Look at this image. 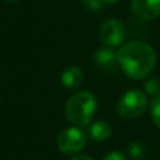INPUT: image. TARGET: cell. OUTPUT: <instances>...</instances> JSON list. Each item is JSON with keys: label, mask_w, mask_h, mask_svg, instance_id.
Segmentation results:
<instances>
[{"label": "cell", "mask_w": 160, "mask_h": 160, "mask_svg": "<svg viewBox=\"0 0 160 160\" xmlns=\"http://www.w3.org/2000/svg\"><path fill=\"white\" fill-rule=\"evenodd\" d=\"M116 52L119 68L134 80L146 78L156 64V52L145 41L134 40L126 42Z\"/></svg>", "instance_id": "6da1fadb"}, {"label": "cell", "mask_w": 160, "mask_h": 160, "mask_svg": "<svg viewBox=\"0 0 160 160\" xmlns=\"http://www.w3.org/2000/svg\"><path fill=\"white\" fill-rule=\"evenodd\" d=\"M96 109V96L90 91H80L70 96V99L66 101L65 116L71 124L84 126L92 120Z\"/></svg>", "instance_id": "7a4b0ae2"}, {"label": "cell", "mask_w": 160, "mask_h": 160, "mask_svg": "<svg viewBox=\"0 0 160 160\" xmlns=\"http://www.w3.org/2000/svg\"><path fill=\"white\" fill-rule=\"evenodd\" d=\"M148 106V98L145 92L138 89H131L122 94L119 99L116 109L121 118L124 119H134L144 114Z\"/></svg>", "instance_id": "3957f363"}, {"label": "cell", "mask_w": 160, "mask_h": 160, "mask_svg": "<svg viewBox=\"0 0 160 160\" xmlns=\"http://www.w3.org/2000/svg\"><path fill=\"white\" fill-rule=\"evenodd\" d=\"M56 145L62 154L72 155L82 150V148L86 145V135L80 128H66L59 132Z\"/></svg>", "instance_id": "277c9868"}, {"label": "cell", "mask_w": 160, "mask_h": 160, "mask_svg": "<svg viewBox=\"0 0 160 160\" xmlns=\"http://www.w3.org/2000/svg\"><path fill=\"white\" fill-rule=\"evenodd\" d=\"M125 38L124 25L118 19H108L100 28V40L105 46L116 48L122 44Z\"/></svg>", "instance_id": "5b68a950"}, {"label": "cell", "mask_w": 160, "mask_h": 160, "mask_svg": "<svg viewBox=\"0 0 160 160\" xmlns=\"http://www.w3.org/2000/svg\"><path fill=\"white\" fill-rule=\"evenodd\" d=\"M130 10L136 19L151 21L160 15V0H131Z\"/></svg>", "instance_id": "8992f818"}, {"label": "cell", "mask_w": 160, "mask_h": 160, "mask_svg": "<svg viewBox=\"0 0 160 160\" xmlns=\"http://www.w3.org/2000/svg\"><path fill=\"white\" fill-rule=\"evenodd\" d=\"M92 58H94L95 64L100 66L101 69L110 70L118 65V52H115V50L110 46L104 45L102 48H99L94 52Z\"/></svg>", "instance_id": "52a82bcc"}, {"label": "cell", "mask_w": 160, "mask_h": 160, "mask_svg": "<svg viewBox=\"0 0 160 160\" xmlns=\"http://www.w3.org/2000/svg\"><path fill=\"white\" fill-rule=\"evenodd\" d=\"M61 84L68 89H76L84 81V74L78 66H69L61 72Z\"/></svg>", "instance_id": "ba28073f"}, {"label": "cell", "mask_w": 160, "mask_h": 160, "mask_svg": "<svg viewBox=\"0 0 160 160\" xmlns=\"http://www.w3.org/2000/svg\"><path fill=\"white\" fill-rule=\"evenodd\" d=\"M111 125L105 120H98L89 128L90 138L95 141H104L111 135Z\"/></svg>", "instance_id": "9c48e42d"}, {"label": "cell", "mask_w": 160, "mask_h": 160, "mask_svg": "<svg viewBox=\"0 0 160 160\" xmlns=\"http://www.w3.org/2000/svg\"><path fill=\"white\" fill-rule=\"evenodd\" d=\"M128 152H129L130 158H132L135 160H140L145 155V148L140 141H132L128 148Z\"/></svg>", "instance_id": "30bf717a"}, {"label": "cell", "mask_w": 160, "mask_h": 160, "mask_svg": "<svg viewBox=\"0 0 160 160\" xmlns=\"http://www.w3.org/2000/svg\"><path fill=\"white\" fill-rule=\"evenodd\" d=\"M145 91L151 95L152 98L160 96V79L159 78H151L144 84Z\"/></svg>", "instance_id": "8fae6325"}, {"label": "cell", "mask_w": 160, "mask_h": 160, "mask_svg": "<svg viewBox=\"0 0 160 160\" xmlns=\"http://www.w3.org/2000/svg\"><path fill=\"white\" fill-rule=\"evenodd\" d=\"M150 114H151V120L155 124L156 128L160 129V96H156L151 100L150 104Z\"/></svg>", "instance_id": "7c38bea8"}, {"label": "cell", "mask_w": 160, "mask_h": 160, "mask_svg": "<svg viewBox=\"0 0 160 160\" xmlns=\"http://www.w3.org/2000/svg\"><path fill=\"white\" fill-rule=\"evenodd\" d=\"M81 2L90 11H99L102 8L101 0H81Z\"/></svg>", "instance_id": "4fadbf2b"}, {"label": "cell", "mask_w": 160, "mask_h": 160, "mask_svg": "<svg viewBox=\"0 0 160 160\" xmlns=\"http://www.w3.org/2000/svg\"><path fill=\"white\" fill-rule=\"evenodd\" d=\"M102 160H128V159H126V156H125L122 152H120V151H111V152L106 154V155L102 158Z\"/></svg>", "instance_id": "5bb4252c"}, {"label": "cell", "mask_w": 160, "mask_h": 160, "mask_svg": "<svg viewBox=\"0 0 160 160\" xmlns=\"http://www.w3.org/2000/svg\"><path fill=\"white\" fill-rule=\"evenodd\" d=\"M70 160H94L91 156L89 155H84V154H80V155H75L74 158H71Z\"/></svg>", "instance_id": "9a60e30c"}, {"label": "cell", "mask_w": 160, "mask_h": 160, "mask_svg": "<svg viewBox=\"0 0 160 160\" xmlns=\"http://www.w3.org/2000/svg\"><path fill=\"white\" fill-rule=\"evenodd\" d=\"M119 0H101L102 4H114V2H118Z\"/></svg>", "instance_id": "2e32d148"}, {"label": "cell", "mask_w": 160, "mask_h": 160, "mask_svg": "<svg viewBox=\"0 0 160 160\" xmlns=\"http://www.w3.org/2000/svg\"><path fill=\"white\" fill-rule=\"evenodd\" d=\"M8 1H11V2H14V1H19V0H8Z\"/></svg>", "instance_id": "e0dca14e"}]
</instances>
